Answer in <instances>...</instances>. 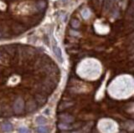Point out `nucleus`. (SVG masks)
Masks as SVG:
<instances>
[{"label":"nucleus","mask_w":134,"mask_h":133,"mask_svg":"<svg viewBox=\"0 0 134 133\" xmlns=\"http://www.w3.org/2000/svg\"><path fill=\"white\" fill-rule=\"evenodd\" d=\"M81 14H82V17H83L84 19H87L90 17V15H91V13H90L89 10H88V9H84V10H83L82 13H81Z\"/></svg>","instance_id":"2eb2a0df"},{"label":"nucleus","mask_w":134,"mask_h":133,"mask_svg":"<svg viewBox=\"0 0 134 133\" xmlns=\"http://www.w3.org/2000/svg\"><path fill=\"white\" fill-rule=\"evenodd\" d=\"M0 128H1V130L3 131L9 132L13 130V125L9 121H3L0 125Z\"/></svg>","instance_id":"1a4fd4ad"},{"label":"nucleus","mask_w":134,"mask_h":133,"mask_svg":"<svg viewBox=\"0 0 134 133\" xmlns=\"http://www.w3.org/2000/svg\"><path fill=\"white\" fill-rule=\"evenodd\" d=\"M36 131L37 132H40V133H45V132H48V127H39L36 129Z\"/></svg>","instance_id":"dca6fc26"},{"label":"nucleus","mask_w":134,"mask_h":133,"mask_svg":"<svg viewBox=\"0 0 134 133\" xmlns=\"http://www.w3.org/2000/svg\"><path fill=\"white\" fill-rule=\"evenodd\" d=\"M111 3H112V0H106V2H105V10L106 11H107V10L111 8Z\"/></svg>","instance_id":"f3484780"},{"label":"nucleus","mask_w":134,"mask_h":133,"mask_svg":"<svg viewBox=\"0 0 134 133\" xmlns=\"http://www.w3.org/2000/svg\"><path fill=\"white\" fill-rule=\"evenodd\" d=\"M26 26L25 24H23L22 22H16V21H14V22L12 23V25H11V30L13 34H19L24 33V31L26 30Z\"/></svg>","instance_id":"39448f33"},{"label":"nucleus","mask_w":134,"mask_h":133,"mask_svg":"<svg viewBox=\"0 0 134 133\" xmlns=\"http://www.w3.org/2000/svg\"><path fill=\"white\" fill-rule=\"evenodd\" d=\"M19 132H29V131L25 127H21L19 129Z\"/></svg>","instance_id":"a211bd4d"},{"label":"nucleus","mask_w":134,"mask_h":133,"mask_svg":"<svg viewBox=\"0 0 134 133\" xmlns=\"http://www.w3.org/2000/svg\"><path fill=\"white\" fill-rule=\"evenodd\" d=\"M70 25H71V27L73 28V29H79L80 28V23L77 19H72L71 20H70Z\"/></svg>","instance_id":"f8f14e48"},{"label":"nucleus","mask_w":134,"mask_h":133,"mask_svg":"<svg viewBox=\"0 0 134 133\" xmlns=\"http://www.w3.org/2000/svg\"><path fill=\"white\" fill-rule=\"evenodd\" d=\"M47 3L45 0H38L32 4V10L34 13H44L46 9Z\"/></svg>","instance_id":"20e7f679"},{"label":"nucleus","mask_w":134,"mask_h":133,"mask_svg":"<svg viewBox=\"0 0 134 133\" xmlns=\"http://www.w3.org/2000/svg\"><path fill=\"white\" fill-rule=\"evenodd\" d=\"M12 62V58L11 56L4 51L3 46L0 47V65L8 66L11 64Z\"/></svg>","instance_id":"7ed1b4c3"},{"label":"nucleus","mask_w":134,"mask_h":133,"mask_svg":"<svg viewBox=\"0 0 134 133\" xmlns=\"http://www.w3.org/2000/svg\"><path fill=\"white\" fill-rule=\"evenodd\" d=\"M62 1H64V2H65V1H67V0H62Z\"/></svg>","instance_id":"6ab92c4d"},{"label":"nucleus","mask_w":134,"mask_h":133,"mask_svg":"<svg viewBox=\"0 0 134 133\" xmlns=\"http://www.w3.org/2000/svg\"><path fill=\"white\" fill-rule=\"evenodd\" d=\"M3 50L5 52H7L10 56H11L12 59L15 58L16 56V52H17V44H7L3 46Z\"/></svg>","instance_id":"0eeeda50"},{"label":"nucleus","mask_w":134,"mask_h":133,"mask_svg":"<svg viewBox=\"0 0 134 133\" xmlns=\"http://www.w3.org/2000/svg\"><path fill=\"white\" fill-rule=\"evenodd\" d=\"M24 104H25V100H24V97L22 96H17L15 100L13 102V111L15 115H22L25 112L24 111Z\"/></svg>","instance_id":"f257e3e1"},{"label":"nucleus","mask_w":134,"mask_h":133,"mask_svg":"<svg viewBox=\"0 0 134 133\" xmlns=\"http://www.w3.org/2000/svg\"><path fill=\"white\" fill-rule=\"evenodd\" d=\"M103 1L104 0H91V6L95 9V10L100 11L102 7Z\"/></svg>","instance_id":"9d476101"},{"label":"nucleus","mask_w":134,"mask_h":133,"mask_svg":"<svg viewBox=\"0 0 134 133\" xmlns=\"http://www.w3.org/2000/svg\"><path fill=\"white\" fill-rule=\"evenodd\" d=\"M58 128L61 131H66L68 129H71L72 127H70L68 123H65V122H61V123L58 124Z\"/></svg>","instance_id":"ddd939ff"},{"label":"nucleus","mask_w":134,"mask_h":133,"mask_svg":"<svg viewBox=\"0 0 134 133\" xmlns=\"http://www.w3.org/2000/svg\"><path fill=\"white\" fill-rule=\"evenodd\" d=\"M59 120L65 123H72L75 121V117L70 114H59L58 115Z\"/></svg>","instance_id":"6e6552de"},{"label":"nucleus","mask_w":134,"mask_h":133,"mask_svg":"<svg viewBox=\"0 0 134 133\" xmlns=\"http://www.w3.org/2000/svg\"><path fill=\"white\" fill-rule=\"evenodd\" d=\"M34 98L35 99V100H36V102L38 103L39 106H43L48 100L47 95H44L43 93L35 92L34 95Z\"/></svg>","instance_id":"423d86ee"},{"label":"nucleus","mask_w":134,"mask_h":133,"mask_svg":"<svg viewBox=\"0 0 134 133\" xmlns=\"http://www.w3.org/2000/svg\"><path fill=\"white\" fill-rule=\"evenodd\" d=\"M36 123L37 124H40V125H43V124H45L47 122V119L42 116V115H40V116H37L36 117Z\"/></svg>","instance_id":"4468645a"},{"label":"nucleus","mask_w":134,"mask_h":133,"mask_svg":"<svg viewBox=\"0 0 134 133\" xmlns=\"http://www.w3.org/2000/svg\"><path fill=\"white\" fill-rule=\"evenodd\" d=\"M38 103L36 102V100L34 97H29L25 101V104H24V111H25V113L29 114L33 113L35 111L38 109Z\"/></svg>","instance_id":"f03ea898"},{"label":"nucleus","mask_w":134,"mask_h":133,"mask_svg":"<svg viewBox=\"0 0 134 133\" xmlns=\"http://www.w3.org/2000/svg\"><path fill=\"white\" fill-rule=\"evenodd\" d=\"M53 52H54V54H55V56L58 58L59 60L62 62L63 58H62V53H61V49H59L58 46H56V45H55V46L53 47Z\"/></svg>","instance_id":"9b49d317"}]
</instances>
